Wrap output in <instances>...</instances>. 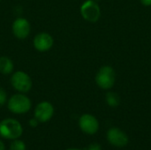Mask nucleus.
<instances>
[{
	"mask_svg": "<svg viewBox=\"0 0 151 150\" xmlns=\"http://www.w3.org/2000/svg\"><path fill=\"white\" fill-rule=\"evenodd\" d=\"M14 69V64L12 60L5 56L0 57V72L4 75L12 73Z\"/></svg>",
	"mask_w": 151,
	"mask_h": 150,
	"instance_id": "11",
	"label": "nucleus"
},
{
	"mask_svg": "<svg viewBox=\"0 0 151 150\" xmlns=\"http://www.w3.org/2000/svg\"><path fill=\"white\" fill-rule=\"evenodd\" d=\"M31 107V100L23 93L15 94L7 101V108L13 114H25L29 111Z\"/></svg>",
	"mask_w": 151,
	"mask_h": 150,
	"instance_id": "3",
	"label": "nucleus"
},
{
	"mask_svg": "<svg viewBox=\"0 0 151 150\" xmlns=\"http://www.w3.org/2000/svg\"><path fill=\"white\" fill-rule=\"evenodd\" d=\"M53 43V37L50 34L44 32L37 34L33 40L34 48L39 52H46L50 50L52 48Z\"/></svg>",
	"mask_w": 151,
	"mask_h": 150,
	"instance_id": "10",
	"label": "nucleus"
},
{
	"mask_svg": "<svg viewBox=\"0 0 151 150\" xmlns=\"http://www.w3.org/2000/svg\"><path fill=\"white\" fill-rule=\"evenodd\" d=\"M116 72L111 65H103L97 71L95 81L96 85L104 90L111 89L116 83Z\"/></svg>",
	"mask_w": 151,
	"mask_h": 150,
	"instance_id": "1",
	"label": "nucleus"
},
{
	"mask_svg": "<svg viewBox=\"0 0 151 150\" xmlns=\"http://www.w3.org/2000/svg\"><path fill=\"white\" fill-rule=\"evenodd\" d=\"M0 1H1V0H0Z\"/></svg>",
	"mask_w": 151,
	"mask_h": 150,
	"instance_id": "20",
	"label": "nucleus"
},
{
	"mask_svg": "<svg viewBox=\"0 0 151 150\" xmlns=\"http://www.w3.org/2000/svg\"><path fill=\"white\" fill-rule=\"evenodd\" d=\"M106 140L112 147L117 149H123L129 143L128 135L119 127H111L106 133Z\"/></svg>",
	"mask_w": 151,
	"mask_h": 150,
	"instance_id": "6",
	"label": "nucleus"
},
{
	"mask_svg": "<svg viewBox=\"0 0 151 150\" xmlns=\"http://www.w3.org/2000/svg\"><path fill=\"white\" fill-rule=\"evenodd\" d=\"M11 84L15 90L23 94L30 91L33 86L30 76L23 71H17L12 73L11 77Z\"/></svg>",
	"mask_w": 151,
	"mask_h": 150,
	"instance_id": "5",
	"label": "nucleus"
},
{
	"mask_svg": "<svg viewBox=\"0 0 151 150\" xmlns=\"http://www.w3.org/2000/svg\"><path fill=\"white\" fill-rule=\"evenodd\" d=\"M79 127L83 133L94 135L98 132L100 125L98 119L94 115L85 113L79 118Z\"/></svg>",
	"mask_w": 151,
	"mask_h": 150,
	"instance_id": "7",
	"label": "nucleus"
},
{
	"mask_svg": "<svg viewBox=\"0 0 151 150\" xmlns=\"http://www.w3.org/2000/svg\"><path fill=\"white\" fill-rule=\"evenodd\" d=\"M39 121L34 117V118H30L29 119V121H28V125L31 126V127H37L38 126V125H39Z\"/></svg>",
	"mask_w": 151,
	"mask_h": 150,
	"instance_id": "16",
	"label": "nucleus"
},
{
	"mask_svg": "<svg viewBox=\"0 0 151 150\" xmlns=\"http://www.w3.org/2000/svg\"><path fill=\"white\" fill-rule=\"evenodd\" d=\"M54 115L53 105L47 101H42L39 103L34 111V117L40 123H46L51 119Z\"/></svg>",
	"mask_w": 151,
	"mask_h": 150,
	"instance_id": "8",
	"label": "nucleus"
},
{
	"mask_svg": "<svg viewBox=\"0 0 151 150\" xmlns=\"http://www.w3.org/2000/svg\"><path fill=\"white\" fill-rule=\"evenodd\" d=\"M105 102L111 108H117L120 104V96L113 91H108L105 95Z\"/></svg>",
	"mask_w": 151,
	"mask_h": 150,
	"instance_id": "12",
	"label": "nucleus"
},
{
	"mask_svg": "<svg viewBox=\"0 0 151 150\" xmlns=\"http://www.w3.org/2000/svg\"><path fill=\"white\" fill-rule=\"evenodd\" d=\"M81 17L89 23H96L101 17V8L96 0L84 1L80 8Z\"/></svg>",
	"mask_w": 151,
	"mask_h": 150,
	"instance_id": "4",
	"label": "nucleus"
},
{
	"mask_svg": "<svg viewBox=\"0 0 151 150\" xmlns=\"http://www.w3.org/2000/svg\"><path fill=\"white\" fill-rule=\"evenodd\" d=\"M0 150H5V146L1 140H0Z\"/></svg>",
	"mask_w": 151,
	"mask_h": 150,
	"instance_id": "18",
	"label": "nucleus"
},
{
	"mask_svg": "<svg viewBox=\"0 0 151 150\" xmlns=\"http://www.w3.org/2000/svg\"><path fill=\"white\" fill-rule=\"evenodd\" d=\"M7 102V93L6 91L0 87V106H3Z\"/></svg>",
	"mask_w": 151,
	"mask_h": 150,
	"instance_id": "14",
	"label": "nucleus"
},
{
	"mask_svg": "<svg viewBox=\"0 0 151 150\" xmlns=\"http://www.w3.org/2000/svg\"><path fill=\"white\" fill-rule=\"evenodd\" d=\"M86 150H103V149H102V146L99 143L94 142V143L89 144Z\"/></svg>",
	"mask_w": 151,
	"mask_h": 150,
	"instance_id": "15",
	"label": "nucleus"
},
{
	"mask_svg": "<svg viewBox=\"0 0 151 150\" xmlns=\"http://www.w3.org/2000/svg\"><path fill=\"white\" fill-rule=\"evenodd\" d=\"M140 2L143 6H146V7L151 6V0H140Z\"/></svg>",
	"mask_w": 151,
	"mask_h": 150,
	"instance_id": "17",
	"label": "nucleus"
},
{
	"mask_svg": "<svg viewBox=\"0 0 151 150\" xmlns=\"http://www.w3.org/2000/svg\"><path fill=\"white\" fill-rule=\"evenodd\" d=\"M10 150H27L26 144L23 141L16 139L13 140L10 145Z\"/></svg>",
	"mask_w": 151,
	"mask_h": 150,
	"instance_id": "13",
	"label": "nucleus"
},
{
	"mask_svg": "<svg viewBox=\"0 0 151 150\" xmlns=\"http://www.w3.org/2000/svg\"><path fill=\"white\" fill-rule=\"evenodd\" d=\"M31 26L29 21L25 18L16 19L12 25V31L13 35L20 40L26 39L30 34Z\"/></svg>",
	"mask_w": 151,
	"mask_h": 150,
	"instance_id": "9",
	"label": "nucleus"
},
{
	"mask_svg": "<svg viewBox=\"0 0 151 150\" xmlns=\"http://www.w3.org/2000/svg\"><path fill=\"white\" fill-rule=\"evenodd\" d=\"M65 150H84V149H67Z\"/></svg>",
	"mask_w": 151,
	"mask_h": 150,
	"instance_id": "19",
	"label": "nucleus"
},
{
	"mask_svg": "<svg viewBox=\"0 0 151 150\" xmlns=\"http://www.w3.org/2000/svg\"><path fill=\"white\" fill-rule=\"evenodd\" d=\"M23 133L21 124L14 118H5L0 122V136L7 140L19 139Z\"/></svg>",
	"mask_w": 151,
	"mask_h": 150,
	"instance_id": "2",
	"label": "nucleus"
}]
</instances>
